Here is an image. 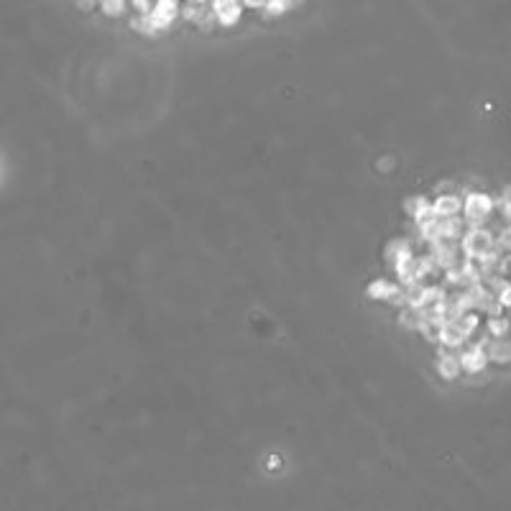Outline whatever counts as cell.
<instances>
[{"label":"cell","mask_w":511,"mask_h":511,"mask_svg":"<svg viewBox=\"0 0 511 511\" xmlns=\"http://www.w3.org/2000/svg\"><path fill=\"white\" fill-rule=\"evenodd\" d=\"M432 258L438 263V269H457V246L447 241H435L432 243Z\"/></svg>","instance_id":"cell-5"},{"label":"cell","mask_w":511,"mask_h":511,"mask_svg":"<svg viewBox=\"0 0 511 511\" xmlns=\"http://www.w3.org/2000/svg\"><path fill=\"white\" fill-rule=\"evenodd\" d=\"M266 13L269 16H284L287 13V8H289V3L287 0H271V3H266Z\"/></svg>","instance_id":"cell-20"},{"label":"cell","mask_w":511,"mask_h":511,"mask_svg":"<svg viewBox=\"0 0 511 511\" xmlns=\"http://www.w3.org/2000/svg\"><path fill=\"white\" fill-rule=\"evenodd\" d=\"M465 340H468V337L463 335V330H460L457 320H452V323H445L443 330H440V343H443L445 348H460Z\"/></svg>","instance_id":"cell-10"},{"label":"cell","mask_w":511,"mask_h":511,"mask_svg":"<svg viewBox=\"0 0 511 511\" xmlns=\"http://www.w3.org/2000/svg\"><path fill=\"white\" fill-rule=\"evenodd\" d=\"M460 210H463V200H460L457 195H438V200L432 202V212H435L440 220L457 217Z\"/></svg>","instance_id":"cell-7"},{"label":"cell","mask_w":511,"mask_h":511,"mask_svg":"<svg viewBox=\"0 0 511 511\" xmlns=\"http://www.w3.org/2000/svg\"><path fill=\"white\" fill-rule=\"evenodd\" d=\"M212 13H215V18L220 20L222 26H236L238 20H241L243 3H236V0H215V3H212Z\"/></svg>","instance_id":"cell-6"},{"label":"cell","mask_w":511,"mask_h":511,"mask_svg":"<svg viewBox=\"0 0 511 511\" xmlns=\"http://www.w3.org/2000/svg\"><path fill=\"white\" fill-rule=\"evenodd\" d=\"M202 3H189V6H184V18L187 20H202Z\"/></svg>","instance_id":"cell-21"},{"label":"cell","mask_w":511,"mask_h":511,"mask_svg":"<svg viewBox=\"0 0 511 511\" xmlns=\"http://www.w3.org/2000/svg\"><path fill=\"white\" fill-rule=\"evenodd\" d=\"M438 371L445 381H452V378H457V373H460V358L450 356V353H445V350H438Z\"/></svg>","instance_id":"cell-11"},{"label":"cell","mask_w":511,"mask_h":511,"mask_svg":"<svg viewBox=\"0 0 511 511\" xmlns=\"http://www.w3.org/2000/svg\"><path fill=\"white\" fill-rule=\"evenodd\" d=\"M460 358V368L463 371H468V373H481V371L488 366V356H486V340H481V343H476L471 350H465L463 356H457Z\"/></svg>","instance_id":"cell-4"},{"label":"cell","mask_w":511,"mask_h":511,"mask_svg":"<svg viewBox=\"0 0 511 511\" xmlns=\"http://www.w3.org/2000/svg\"><path fill=\"white\" fill-rule=\"evenodd\" d=\"M509 320L506 317H488V335L496 337V340H501V337L509 332Z\"/></svg>","instance_id":"cell-15"},{"label":"cell","mask_w":511,"mask_h":511,"mask_svg":"<svg viewBox=\"0 0 511 511\" xmlns=\"http://www.w3.org/2000/svg\"><path fill=\"white\" fill-rule=\"evenodd\" d=\"M457 325H460V330H463L465 337H471L473 332H476V327H478V317L473 315V312H468V315H463L460 320H457Z\"/></svg>","instance_id":"cell-19"},{"label":"cell","mask_w":511,"mask_h":511,"mask_svg":"<svg viewBox=\"0 0 511 511\" xmlns=\"http://www.w3.org/2000/svg\"><path fill=\"white\" fill-rule=\"evenodd\" d=\"M407 251H411L409 241H407V238H397V241H391L389 246H386V258H389V261H397V256L407 253Z\"/></svg>","instance_id":"cell-17"},{"label":"cell","mask_w":511,"mask_h":511,"mask_svg":"<svg viewBox=\"0 0 511 511\" xmlns=\"http://www.w3.org/2000/svg\"><path fill=\"white\" fill-rule=\"evenodd\" d=\"M506 200H511V187H509V195H506Z\"/></svg>","instance_id":"cell-26"},{"label":"cell","mask_w":511,"mask_h":511,"mask_svg":"<svg viewBox=\"0 0 511 511\" xmlns=\"http://www.w3.org/2000/svg\"><path fill=\"white\" fill-rule=\"evenodd\" d=\"M486 356H488V361H493V363H511V343L509 340H493L491 345H488V350H486Z\"/></svg>","instance_id":"cell-12"},{"label":"cell","mask_w":511,"mask_h":511,"mask_svg":"<svg viewBox=\"0 0 511 511\" xmlns=\"http://www.w3.org/2000/svg\"><path fill=\"white\" fill-rule=\"evenodd\" d=\"M463 236V220L450 217V220H440V241L457 243Z\"/></svg>","instance_id":"cell-13"},{"label":"cell","mask_w":511,"mask_h":511,"mask_svg":"<svg viewBox=\"0 0 511 511\" xmlns=\"http://www.w3.org/2000/svg\"><path fill=\"white\" fill-rule=\"evenodd\" d=\"M501 246H504V248H509V251H511V225L504 230V233H501Z\"/></svg>","instance_id":"cell-23"},{"label":"cell","mask_w":511,"mask_h":511,"mask_svg":"<svg viewBox=\"0 0 511 511\" xmlns=\"http://www.w3.org/2000/svg\"><path fill=\"white\" fill-rule=\"evenodd\" d=\"M100 8L108 18H118V16H123V11H126V3H123V0H105Z\"/></svg>","instance_id":"cell-18"},{"label":"cell","mask_w":511,"mask_h":511,"mask_svg":"<svg viewBox=\"0 0 511 511\" xmlns=\"http://www.w3.org/2000/svg\"><path fill=\"white\" fill-rule=\"evenodd\" d=\"M266 468H269V471H279V468H282V455H274V452H271V455L266 457Z\"/></svg>","instance_id":"cell-22"},{"label":"cell","mask_w":511,"mask_h":511,"mask_svg":"<svg viewBox=\"0 0 511 511\" xmlns=\"http://www.w3.org/2000/svg\"><path fill=\"white\" fill-rule=\"evenodd\" d=\"M394 271H397L399 282L402 284H414V271H417V258L411 256V251H407V253L397 256V261H394Z\"/></svg>","instance_id":"cell-9"},{"label":"cell","mask_w":511,"mask_h":511,"mask_svg":"<svg viewBox=\"0 0 511 511\" xmlns=\"http://www.w3.org/2000/svg\"><path fill=\"white\" fill-rule=\"evenodd\" d=\"M368 296L371 299H376V302H394L402 291H399V284L394 282H386V279H376V282L368 284Z\"/></svg>","instance_id":"cell-8"},{"label":"cell","mask_w":511,"mask_h":511,"mask_svg":"<svg viewBox=\"0 0 511 511\" xmlns=\"http://www.w3.org/2000/svg\"><path fill=\"white\" fill-rule=\"evenodd\" d=\"M430 208H432V202L427 200V197H422V195H414V197H407V200H404V212H407V215H411L414 220H417L419 215H424V212H427Z\"/></svg>","instance_id":"cell-14"},{"label":"cell","mask_w":511,"mask_h":511,"mask_svg":"<svg viewBox=\"0 0 511 511\" xmlns=\"http://www.w3.org/2000/svg\"><path fill=\"white\" fill-rule=\"evenodd\" d=\"M460 248H463L465 258L468 261H478V258H483L486 253H491L493 251V236L491 230L486 228H471L468 233L463 236V243H460Z\"/></svg>","instance_id":"cell-3"},{"label":"cell","mask_w":511,"mask_h":511,"mask_svg":"<svg viewBox=\"0 0 511 511\" xmlns=\"http://www.w3.org/2000/svg\"><path fill=\"white\" fill-rule=\"evenodd\" d=\"M447 189H455V184H452V182H443V184H438V192H440V195H445Z\"/></svg>","instance_id":"cell-25"},{"label":"cell","mask_w":511,"mask_h":511,"mask_svg":"<svg viewBox=\"0 0 511 511\" xmlns=\"http://www.w3.org/2000/svg\"><path fill=\"white\" fill-rule=\"evenodd\" d=\"M440 330H443V325L435 323V320H422V325H419V332H422L430 343H440Z\"/></svg>","instance_id":"cell-16"},{"label":"cell","mask_w":511,"mask_h":511,"mask_svg":"<svg viewBox=\"0 0 511 511\" xmlns=\"http://www.w3.org/2000/svg\"><path fill=\"white\" fill-rule=\"evenodd\" d=\"M501 215H504L506 220H511V200H504V202H501Z\"/></svg>","instance_id":"cell-24"},{"label":"cell","mask_w":511,"mask_h":511,"mask_svg":"<svg viewBox=\"0 0 511 511\" xmlns=\"http://www.w3.org/2000/svg\"><path fill=\"white\" fill-rule=\"evenodd\" d=\"M463 212L471 228H481V222L491 217L493 200L486 195V192H468L463 200Z\"/></svg>","instance_id":"cell-2"},{"label":"cell","mask_w":511,"mask_h":511,"mask_svg":"<svg viewBox=\"0 0 511 511\" xmlns=\"http://www.w3.org/2000/svg\"><path fill=\"white\" fill-rule=\"evenodd\" d=\"M176 13H179V6H176L174 0H159V3L151 8V13L141 16V18L136 20V23H131V26L143 31V34H159V31L172 26V20L176 18Z\"/></svg>","instance_id":"cell-1"}]
</instances>
